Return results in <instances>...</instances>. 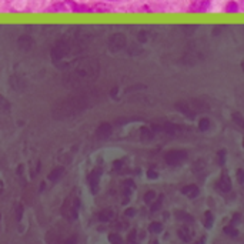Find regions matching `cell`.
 Segmentation results:
<instances>
[{"mask_svg": "<svg viewBox=\"0 0 244 244\" xmlns=\"http://www.w3.org/2000/svg\"><path fill=\"white\" fill-rule=\"evenodd\" d=\"M150 230H157V231H160V224H151V226H150Z\"/></svg>", "mask_w": 244, "mask_h": 244, "instance_id": "cell-1", "label": "cell"}, {"mask_svg": "<svg viewBox=\"0 0 244 244\" xmlns=\"http://www.w3.org/2000/svg\"><path fill=\"white\" fill-rule=\"evenodd\" d=\"M227 10H228V12H231V10H237V6H236L234 3H231V4H228Z\"/></svg>", "mask_w": 244, "mask_h": 244, "instance_id": "cell-2", "label": "cell"}]
</instances>
